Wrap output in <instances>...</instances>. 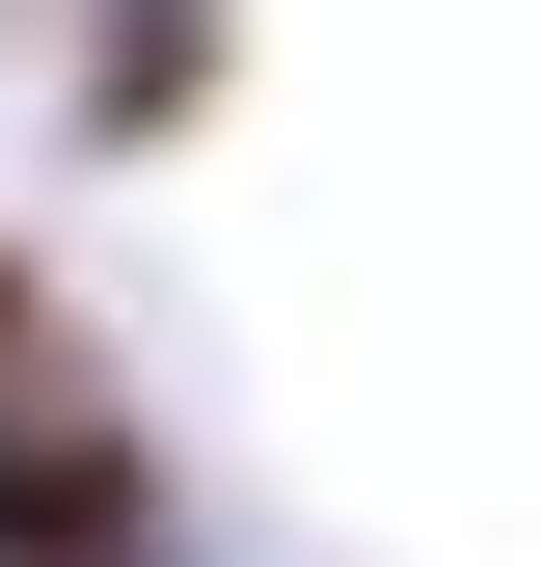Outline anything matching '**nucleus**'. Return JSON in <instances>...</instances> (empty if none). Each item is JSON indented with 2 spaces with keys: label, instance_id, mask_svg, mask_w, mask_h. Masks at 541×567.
<instances>
[{
  "label": "nucleus",
  "instance_id": "nucleus-1",
  "mask_svg": "<svg viewBox=\"0 0 541 567\" xmlns=\"http://www.w3.org/2000/svg\"><path fill=\"white\" fill-rule=\"evenodd\" d=\"M0 567H135V433L109 405H0Z\"/></svg>",
  "mask_w": 541,
  "mask_h": 567
},
{
  "label": "nucleus",
  "instance_id": "nucleus-2",
  "mask_svg": "<svg viewBox=\"0 0 541 567\" xmlns=\"http://www.w3.org/2000/svg\"><path fill=\"white\" fill-rule=\"evenodd\" d=\"M190 82H217V0H109V109H82V135H163Z\"/></svg>",
  "mask_w": 541,
  "mask_h": 567
}]
</instances>
